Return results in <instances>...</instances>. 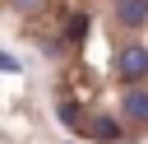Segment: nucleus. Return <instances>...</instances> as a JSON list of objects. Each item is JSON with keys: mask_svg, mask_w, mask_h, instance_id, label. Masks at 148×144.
<instances>
[{"mask_svg": "<svg viewBox=\"0 0 148 144\" xmlns=\"http://www.w3.org/2000/svg\"><path fill=\"white\" fill-rule=\"evenodd\" d=\"M116 70H120V79H143L148 74V46H139V42H130V46H120L116 51Z\"/></svg>", "mask_w": 148, "mask_h": 144, "instance_id": "f257e3e1", "label": "nucleus"}, {"mask_svg": "<svg viewBox=\"0 0 148 144\" xmlns=\"http://www.w3.org/2000/svg\"><path fill=\"white\" fill-rule=\"evenodd\" d=\"M120 111L130 116V121H148V88H125V98H120Z\"/></svg>", "mask_w": 148, "mask_h": 144, "instance_id": "f03ea898", "label": "nucleus"}, {"mask_svg": "<svg viewBox=\"0 0 148 144\" xmlns=\"http://www.w3.org/2000/svg\"><path fill=\"white\" fill-rule=\"evenodd\" d=\"M116 19L125 28H143L148 23V0H116Z\"/></svg>", "mask_w": 148, "mask_h": 144, "instance_id": "7ed1b4c3", "label": "nucleus"}, {"mask_svg": "<svg viewBox=\"0 0 148 144\" xmlns=\"http://www.w3.org/2000/svg\"><path fill=\"white\" fill-rule=\"evenodd\" d=\"M83 130H88L92 139H106V144H111V139H120V125H116L111 116H92V121H83Z\"/></svg>", "mask_w": 148, "mask_h": 144, "instance_id": "20e7f679", "label": "nucleus"}, {"mask_svg": "<svg viewBox=\"0 0 148 144\" xmlns=\"http://www.w3.org/2000/svg\"><path fill=\"white\" fill-rule=\"evenodd\" d=\"M60 121L74 130V125H83V116H79V107H69V102H60Z\"/></svg>", "mask_w": 148, "mask_h": 144, "instance_id": "39448f33", "label": "nucleus"}, {"mask_svg": "<svg viewBox=\"0 0 148 144\" xmlns=\"http://www.w3.org/2000/svg\"><path fill=\"white\" fill-rule=\"evenodd\" d=\"M83 33H88V19H83V14H79V19H69V42H74V37H83Z\"/></svg>", "mask_w": 148, "mask_h": 144, "instance_id": "423d86ee", "label": "nucleus"}, {"mask_svg": "<svg viewBox=\"0 0 148 144\" xmlns=\"http://www.w3.org/2000/svg\"><path fill=\"white\" fill-rule=\"evenodd\" d=\"M32 5H42V0H14V9H32Z\"/></svg>", "mask_w": 148, "mask_h": 144, "instance_id": "0eeeda50", "label": "nucleus"}]
</instances>
